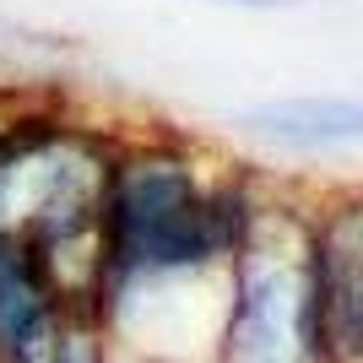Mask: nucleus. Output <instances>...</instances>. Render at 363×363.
<instances>
[{
  "label": "nucleus",
  "mask_w": 363,
  "mask_h": 363,
  "mask_svg": "<svg viewBox=\"0 0 363 363\" xmlns=\"http://www.w3.org/2000/svg\"><path fill=\"white\" fill-rule=\"evenodd\" d=\"M212 6H239V11H282V6H298V0H212Z\"/></svg>",
  "instance_id": "obj_6"
},
{
  "label": "nucleus",
  "mask_w": 363,
  "mask_h": 363,
  "mask_svg": "<svg viewBox=\"0 0 363 363\" xmlns=\"http://www.w3.org/2000/svg\"><path fill=\"white\" fill-rule=\"evenodd\" d=\"M320 363H363V196L309 217Z\"/></svg>",
  "instance_id": "obj_3"
},
{
  "label": "nucleus",
  "mask_w": 363,
  "mask_h": 363,
  "mask_svg": "<svg viewBox=\"0 0 363 363\" xmlns=\"http://www.w3.org/2000/svg\"><path fill=\"white\" fill-rule=\"evenodd\" d=\"M217 363H320L309 217L255 206L228 260Z\"/></svg>",
  "instance_id": "obj_2"
},
{
  "label": "nucleus",
  "mask_w": 363,
  "mask_h": 363,
  "mask_svg": "<svg viewBox=\"0 0 363 363\" xmlns=\"http://www.w3.org/2000/svg\"><path fill=\"white\" fill-rule=\"evenodd\" d=\"M136 363H157V358H136Z\"/></svg>",
  "instance_id": "obj_7"
},
{
  "label": "nucleus",
  "mask_w": 363,
  "mask_h": 363,
  "mask_svg": "<svg viewBox=\"0 0 363 363\" xmlns=\"http://www.w3.org/2000/svg\"><path fill=\"white\" fill-rule=\"evenodd\" d=\"M255 196L239 179H206L179 141H120L104 184L108 282L163 272H217L233 260Z\"/></svg>",
  "instance_id": "obj_1"
},
{
  "label": "nucleus",
  "mask_w": 363,
  "mask_h": 363,
  "mask_svg": "<svg viewBox=\"0 0 363 363\" xmlns=\"http://www.w3.org/2000/svg\"><path fill=\"white\" fill-rule=\"evenodd\" d=\"M11 363H108V325L87 303H60Z\"/></svg>",
  "instance_id": "obj_5"
},
{
  "label": "nucleus",
  "mask_w": 363,
  "mask_h": 363,
  "mask_svg": "<svg viewBox=\"0 0 363 363\" xmlns=\"http://www.w3.org/2000/svg\"><path fill=\"white\" fill-rule=\"evenodd\" d=\"M244 130L277 147H358L363 141V98H277L239 114Z\"/></svg>",
  "instance_id": "obj_4"
}]
</instances>
